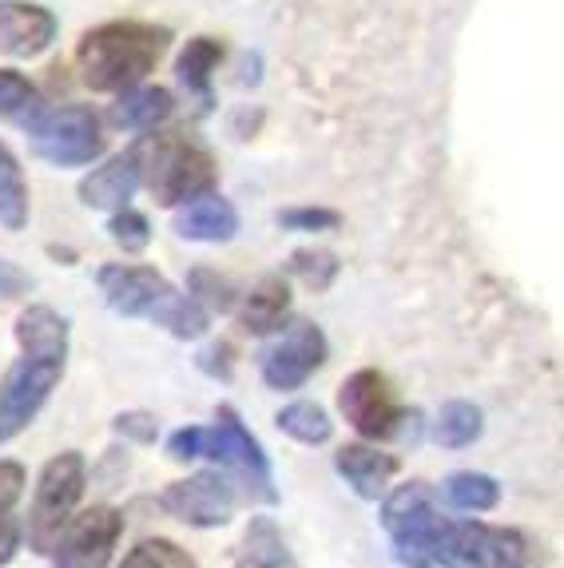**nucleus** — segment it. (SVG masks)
<instances>
[{"label": "nucleus", "instance_id": "obj_1", "mask_svg": "<svg viewBox=\"0 0 564 568\" xmlns=\"http://www.w3.org/2000/svg\"><path fill=\"white\" fill-rule=\"evenodd\" d=\"M95 286L120 318H148L179 342H195L211 331V314L188 291L171 286L155 266L104 263L95 271Z\"/></svg>", "mask_w": 564, "mask_h": 568}, {"label": "nucleus", "instance_id": "obj_2", "mask_svg": "<svg viewBox=\"0 0 564 568\" xmlns=\"http://www.w3.org/2000/svg\"><path fill=\"white\" fill-rule=\"evenodd\" d=\"M171 32L148 20H108L95 24L75 44V68L92 92H123L135 88L155 72L160 57L168 52Z\"/></svg>", "mask_w": 564, "mask_h": 568}, {"label": "nucleus", "instance_id": "obj_3", "mask_svg": "<svg viewBox=\"0 0 564 568\" xmlns=\"http://www.w3.org/2000/svg\"><path fill=\"white\" fill-rule=\"evenodd\" d=\"M143 168V183H148L151 200L160 207H183L195 195L215 187V155L199 140L183 132H160L135 143Z\"/></svg>", "mask_w": 564, "mask_h": 568}, {"label": "nucleus", "instance_id": "obj_4", "mask_svg": "<svg viewBox=\"0 0 564 568\" xmlns=\"http://www.w3.org/2000/svg\"><path fill=\"white\" fill-rule=\"evenodd\" d=\"M450 513L430 481H405L382 497V529L402 568H433V549Z\"/></svg>", "mask_w": 564, "mask_h": 568}, {"label": "nucleus", "instance_id": "obj_5", "mask_svg": "<svg viewBox=\"0 0 564 568\" xmlns=\"http://www.w3.org/2000/svg\"><path fill=\"white\" fill-rule=\"evenodd\" d=\"M84 489H88V462L80 449H64V454L48 457L37 477V489H32L29 517H24V540H29V549L37 557L52 552L57 537L75 517L80 501H84Z\"/></svg>", "mask_w": 564, "mask_h": 568}, {"label": "nucleus", "instance_id": "obj_6", "mask_svg": "<svg viewBox=\"0 0 564 568\" xmlns=\"http://www.w3.org/2000/svg\"><path fill=\"white\" fill-rule=\"evenodd\" d=\"M339 414L346 417V426L362 442H377V446L382 442H405V437L414 442L417 422H422L417 409H405L397 402L390 378L374 366L354 369L339 386Z\"/></svg>", "mask_w": 564, "mask_h": 568}, {"label": "nucleus", "instance_id": "obj_7", "mask_svg": "<svg viewBox=\"0 0 564 568\" xmlns=\"http://www.w3.org/2000/svg\"><path fill=\"white\" fill-rule=\"evenodd\" d=\"M533 545L521 529L450 517L433 549V568H528Z\"/></svg>", "mask_w": 564, "mask_h": 568}, {"label": "nucleus", "instance_id": "obj_8", "mask_svg": "<svg viewBox=\"0 0 564 568\" xmlns=\"http://www.w3.org/2000/svg\"><path fill=\"white\" fill-rule=\"evenodd\" d=\"M208 457L219 469H226V474L235 477L246 497H254V501H263V505L279 501L271 457H266L263 442L246 429V422L239 417L235 406L215 409V426H211V437H208Z\"/></svg>", "mask_w": 564, "mask_h": 568}, {"label": "nucleus", "instance_id": "obj_9", "mask_svg": "<svg viewBox=\"0 0 564 568\" xmlns=\"http://www.w3.org/2000/svg\"><path fill=\"white\" fill-rule=\"evenodd\" d=\"M330 342L319 323L311 318H286L259 351V378L274 394H294L326 366Z\"/></svg>", "mask_w": 564, "mask_h": 568}, {"label": "nucleus", "instance_id": "obj_10", "mask_svg": "<svg viewBox=\"0 0 564 568\" xmlns=\"http://www.w3.org/2000/svg\"><path fill=\"white\" fill-rule=\"evenodd\" d=\"M32 152L52 168H88L108 152L100 115L88 104L44 108L40 120L29 128Z\"/></svg>", "mask_w": 564, "mask_h": 568}, {"label": "nucleus", "instance_id": "obj_11", "mask_svg": "<svg viewBox=\"0 0 564 568\" xmlns=\"http://www.w3.org/2000/svg\"><path fill=\"white\" fill-rule=\"evenodd\" d=\"M239 481L226 469H199L191 477H179L171 481L168 489L155 497L163 513H168L171 521L188 525V529H226V525L235 521V509H239Z\"/></svg>", "mask_w": 564, "mask_h": 568}, {"label": "nucleus", "instance_id": "obj_12", "mask_svg": "<svg viewBox=\"0 0 564 568\" xmlns=\"http://www.w3.org/2000/svg\"><path fill=\"white\" fill-rule=\"evenodd\" d=\"M68 358H40V354H20L0 382V446L37 422V414L48 406L52 389L64 378Z\"/></svg>", "mask_w": 564, "mask_h": 568}, {"label": "nucleus", "instance_id": "obj_13", "mask_svg": "<svg viewBox=\"0 0 564 568\" xmlns=\"http://www.w3.org/2000/svg\"><path fill=\"white\" fill-rule=\"evenodd\" d=\"M123 537V513L112 505H92L75 509V517L64 525L48 560L52 568H108L115 557V545Z\"/></svg>", "mask_w": 564, "mask_h": 568}, {"label": "nucleus", "instance_id": "obj_14", "mask_svg": "<svg viewBox=\"0 0 564 568\" xmlns=\"http://www.w3.org/2000/svg\"><path fill=\"white\" fill-rule=\"evenodd\" d=\"M60 32V20L52 9L37 0H0V57L32 60L44 57Z\"/></svg>", "mask_w": 564, "mask_h": 568}, {"label": "nucleus", "instance_id": "obj_15", "mask_svg": "<svg viewBox=\"0 0 564 568\" xmlns=\"http://www.w3.org/2000/svg\"><path fill=\"white\" fill-rule=\"evenodd\" d=\"M334 474L354 489V497L382 501L394 489V477L402 474V457L382 449L377 442H350L334 449Z\"/></svg>", "mask_w": 564, "mask_h": 568}, {"label": "nucleus", "instance_id": "obj_16", "mask_svg": "<svg viewBox=\"0 0 564 568\" xmlns=\"http://www.w3.org/2000/svg\"><path fill=\"white\" fill-rule=\"evenodd\" d=\"M143 183V168H140V152H123L112 155L104 168H92L80 180V203L92 211H120L135 200V191Z\"/></svg>", "mask_w": 564, "mask_h": 568}, {"label": "nucleus", "instance_id": "obj_17", "mask_svg": "<svg viewBox=\"0 0 564 568\" xmlns=\"http://www.w3.org/2000/svg\"><path fill=\"white\" fill-rule=\"evenodd\" d=\"M175 235L188 239V243H231L239 235L235 203L219 195L215 187L203 191L191 203L175 207Z\"/></svg>", "mask_w": 564, "mask_h": 568}, {"label": "nucleus", "instance_id": "obj_18", "mask_svg": "<svg viewBox=\"0 0 564 568\" xmlns=\"http://www.w3.org/2000/svg\"><path fill=\"white\" fill-rule=\"evenodd\" d=\"M286 314H291V286L282 275H263L235 306L239 326L251 338H271L286 323Z\"/></svg>", "mask_w": 564, "mask_h": 568}, {"label": "nucleus", "instance_id": "obj_19", "mask_svg": "<svg viewBox=\"0 0 564 568\" xmlns=\"http://www.w3.org/2000/svg\"><path fill=\"white\" fill-rule=\"evenodd\" d=\"M171 112H175V95L168 88L143 80V84L115 92L112 123L123 132H155L163 120H171Z\"/></svg>", "mask_w": 564, "mask_h": 568}, {"label": "nucleus", "instance_id": "obj_20", "mask_svg": "<svg viewBox=\"0 0 564 568\" xmlns=\"http://www.w3.org/2000/svg\"><path fill=\"white\" fill-rule=\"evenodd\" d=\"M235 568H299L274 517L254 513L251 521H246L243 540H239L235 549Z\"/></svg>", "mask_w": 564, "mask_h": 568}, {"label": "nucleus", "instance_id": "obj_21", "mask_svg": "<svg viewBox=\"0 0 564 568\" xmlns=\"http://www.w3.org/2000/svg\"><path fill=\"white\" fill-rule=\"evenodd\" d=\"M17 342H20V354L68 358V318L44 303L24 306L17 314Z\"/></svg>", "mask_w": 564, "mask_h": 568}, {"label": "nucleus", "instance_id": "obj_22", "mask_svg": "<svg viewBox=\"0 0 564 568\" xmlns=\"http://www.w3.org/2000/svg\"><path fill=\"white\" fill-rule=\"evenodd\" d=\"M32 219V200H29V180L24 168L9 152V143L0 140V227L4 231H24Z\"/></svg>", "mask_w": 564, "mask_h": 568}, {"label": "nucleus", "instance_id": "obj_23", "mask_svg": "<svg viewBox=\"0 0 564 568\" xmlns=\"http://www.w3.org/2000/svg\"><path fill=\"white\" fill-rule=\"evenodd\" d=\"M219 60H223V44H219L215 37L188 40V44H183V52H179V60H175L179 84L188 88V92H195L199 100H203V108L211 104V80H215Z\"/></svg>", "mask_w": 564, "mask_h": 568}, {"label": "nucleus", "instance_id": "obj_24", "mask_svg": "<svg viewBox=\"0 0 564 568\" xmlns=\"http://www.w3.org/2000/svg\"><path fill=\"white\" fill-rule=\"evenodd\" d=\"M445 501L457 513H493L501 505V481L477 469H457L442 481Z\"/></svg>", "mask_w": 564, "mask_h": 568}, {"label": "nucleus", "instance_id": "obj_25", "mask_svg": "<svg viewBox=\"0 0 564 568\" xmlns=\"http://www.w3.org/2000/svg\"><path fill=\"white\" fill-rule=\"evenodd\" d=\"M274 426H279V434L299 442V446H326L330 437H334L330 414L319 406V402H306V398L282 406L279 414H274Z\"/></svg>", "mask_w": 564, "mask_h": 568}, {"label": "nucleus", "instance_id": "obj_26", "mask_svg": "<svg viewBox=\"0 0 564 568\" xmlns=\"http://www.w3.org/2000/svg\"><path fill=\"white\" fill-rule=\"evenodd\" d=\"M485 434V414L473 402H445L433 422V442L442 449H470Z\"/></svg>", "mask_w": 564, "mask_h": 568}, {"label": "nucleus", "instance_id": "obj_27", "mask_svg": "<svg viewBox=\"0 0 564 568\" xmlns=\"http://www.w3.org/2000/svg\"><path fill=\"white\" fill-rule=\"evenodd\" d=\"M40 112H44V100H40L37 84L17 68H0V120L29 132L32 123L40 120Z\"/></svg>", "mask_w": 564, "mask_h": 568}, {"label": "nucleus", "instance_id": "obj_28", "mask_svg": "<svg viewBox=\"0 0 564 568\" xmlns=\"http://www.w3.org/2000/svg\"><path fill=\"white\" fill-rule=\"evenodd\" d=\"M339 271H342L339 255L326 251V246H299V251H291V258H286V275H294L314 294H326L330 286H334V278H339Z\"/></svg>", "mask_w": 564, "mask_h": 568}, {"label": "nucleus", "instance_id": "obj_29", "mask_svg": "<svg viewBox=\"0 0 564 568\" xmlns=\"http://www.w3.org/2000/svg\"><path fill=\"white\" fill-rule=\"evenodd\" d=\"M188 294L208 314H235L239 298H243L239 286L226 275H219V271H211V266H191L188 271Z\"/></svg>", "mask_w": 564, "mask_h": 568}, {"label": "nucleus", "instance_id": "obj_30", "mask_svg": "<svg viewBox=\"0 0 564 568\" xmlns=\"http://www.w3.org/2000/svg\"><path fill=\"white\" fill-rule=\"evenodd\" d=\"M115 568H199V560L183 545H175V540L148 537L135 549L123 552V560Z\"/></svg>", "mask_w": 564, "mask_h": 568}, {"label": "nucleus", "instance_id": "obj_31", "mask_svg": "<svg viewBox=\"0 0 564 568\" xmlns=\"http://www.w3.org/2000/svg\"><path fill=\"white\" fill-rule=\"evenodd\" d=\"M108 239H112L115 246H120L123 255H143L151 246V223L143 211H135L132 203L120 211H112V219H108Z\"/></svg>", "mask_w": 564, "mask_h": 568}, {"label": "nucleus", "instance_id": "obj_32", "mask_svg": "<svg viewBox=\"0 0 564 568\" xmlns=\"http://www.w3.org/2000/svg\"><path fill=\"white\" fill-rule=\"evenodd\" d=\"M282 231H294V235H322V231H339L342 215L334 207H314V203H299V207H282L274 215Z\"/></svg>", "mask_w": 564, "mask_h": 568}, {"label": "nucleus", "instance_id": "obj_33", "mask_svg": "<svg viewBox=\"0 0 564 568\" xmlns=\"http://www.w3.org/2000/svg\"><path fill=\"white\" fill-rule=\"evenodd\" d=\"M112 429L115 437L132 442V446H155L160 442V417L151 414V409H120L112 417Z\"/></svg>", "mask_w": 564, "mask_h": 568}, {"label": "nucleus", "instance_id": "obj_34", "mask_svg": "<svg viewBox=\"0 0 564 568\" xmlns=\"http://www.w3.org/2000/svg\"><path fill=\"white\" fill-rule=\"evenodd\" d=\"M195 366H199V374H208L211 382H231L235 378V346L231 342H208L203 351L195 354Z\"/></svg>", "mask_w": 564, "mask_h": 568}, {"label": "nucleus", "instance_id": "obj_35", "mask_svg": "<svg viewBox=\"0 0 564 568\" xmlns=\"http://www.w3.org/2000/svg\"><path fill=\"white\" fill-rule=\"evenodd\" d=\"M208 437L211 426H183L168 437V457L171 462H199L208 457Z\"/></svg>", "mask_w": 564, "mask_h": 568}, {"label": "nucleus", "instance_id": "obj_36", "mask_svg": "<svg viewBox=\"0 0 564 568\" xmlns=\"http://www.w3.org/2000/svg\"><path fill=\"white\" fill-rule=\"evenodd\" d=\"M24 485H29V474H24V465H20V462H0V517L17 509Z\"/></svg>", "mask_w": 564, "mask_h": 568}, {"label": "nucleus", "instance_id": "obj_37", "mask_svg": "<svg viewBox=\"0 0 564 568\" xmlns=\"http://www.w3.org/2000/svg\"><path fill=\"white\" fill-rule=\"evenodd\" d=\"M20 549H24V521H20L17 513H4L0 517V568L12 565Z\"/></svg>", "mask_w": 564, "mask_h": 568}, {"label": "nucleus", "instance_id": "obj_38", "mask_svg": "<svg viewBox=\"0 0 564 568\" xmlns=\"http://www.w3.org/2000/svg\"><path fill=\"white\" fill-rule=\"evenodd\" d=\"M29 291H32V278L24 275L12 258L0 255V298H4V303H12V298H24Z\"/></svg>", "mask_w": 564, "mask_h": 568}]
</instances>
